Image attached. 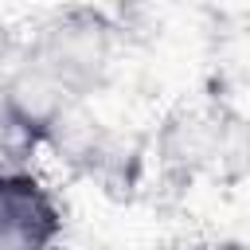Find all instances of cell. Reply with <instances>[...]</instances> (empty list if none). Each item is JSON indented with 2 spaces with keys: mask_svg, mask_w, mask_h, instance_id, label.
Listing matches in <instances>:
<instances>
[{
  "mask_svg": "<svg viewBox=\"0 0 250 250\" xmlns=\"http://www.w3.org/2000/svg\"><path fill=\"white\" fill-rule=\"evenodd\" d=\"M113 55V20L98 8H66L47 16L27 35V43L0 70V86L47 145L51 125L74 105H86L105 86Z\"/></svg>",
  "mask_w": 250,
  "mask_h": 250,
  "instance_id": "obj_1",
  "label": "cell"
},
{
  "mask_svg": "<svg viewBox=\"0 0 250 250\" xmlns=\"http://www.w3.org/2000/svg\"><path fill=\"white\" fill-rule=\"evenodd\" d=\"M156 164L180 188H234L250 176V117L219 98H184L156 125Z\"/></svg>",
  "mask_w": 250,
  "mask_h": 250,
  "instance_id": "obj_2",
  "label": "cell"
},
{
  "mask_svg": "<svg viewBox=\"0 0 250 250\" xmlns=\"http://www.w3.org/2000/svg\"><path fill=\"white\" fill-rule=\"evenodd\" d=\"M43 148H55L74 176L90 180L109 195H133L145 164V148L129 141L121 129L94 117L86 105H74L70 113H62L51 125Z\"/></svg>",
  "mask_w": 250,
  "mask_h": 250,
  "instance_id": "obj_3",
  "label": "cell"
},
{
  "mask_svg": "<svg viewBox=\"0 0 250 250\" xmlns=\"http://www.w3.org/2000/svg\"><path fill=\"white\" fill-rule=\"evenodd\" d=\"M62 227L55 188L27 164H0V250H55Z\"/></svg>",
  "mask_w": 250,
  "mask_h": 250,
  "instance_id": "obj_4",
  "label": "cell"
},
{
  "mask_svg": "<svg viewBox=\"0 0 250 250\" xmlns=\"http://www.w3.org/2000/svg\"><path fill=\"white\" fill-rule=\"evenodd\" d=\"M39 148H43V137L23 121V113L8 102V94L0 86V164H8V168L27 164Z\"/></svg>",
  "mask_w": 250,
  "mask_h": 250,
  "instance_id": "obj_5",
  "label": "cell"
},
{
  "mask_svg": "<svg viewBox=\"0 0 250 250\" xmlns=\"http://www.w3.org/2000/svg\"><path fill=\"white\" fill-rule=\"evenodd\" d=\"M191 250H250V242H238V238H211V242H199Z\"/></svg>",
  "mask_w": 250,
  "mask_h": 250,
  "instance_id": "obj_6",
  "label": "cell"
}]
</instances>
